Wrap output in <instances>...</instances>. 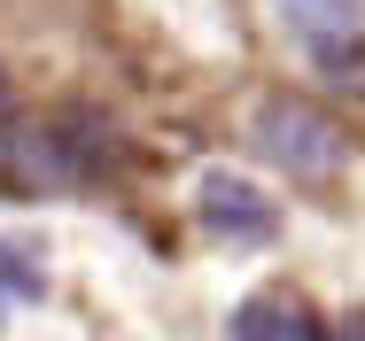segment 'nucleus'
<instances>
[{
	"label": "nucleus",
	"instance_id": "20e7f679",
	"mask_svg": "<svg viewBox=\"0 0 365 341\" xmlns=\"http://www.w3.org/2000/svg\"><path fill=\"white\" fill-rule=\"evenodd\" d=\"M233 341H327V334L295 295H249L233 318Z\"/></svg>",
	"mask_w": 365,
	"mask_h": 341
},
{
	"label": "nucleus",
	"instance_id": "39448f33",
	"mask_svg": "<svg viewBox=\"0 0 365 341\" xmlns=\"http://www.w3.org/2000/svg\"><path fill=\"white\" fill-rule=\"evenodd\" d=\"M39 295H47V264H39V248L0 241V318H8L16 303H39Z\"/></svg>",
	"mask_w": 365,
	"mask_h": 341
},
{
	"label": "nucleus",
	"instance_id": "423d86ee",
	"mask_svg": "<svg viewBox=\"0 0 365 341\" xmlns=\"http://www.w3.org/2000/svg\"><path fill=\"white\" fill-rule=\"evenodd\" d=\"M327 341H365V318H350V326H334Z\"/></svg>",
	"mask_w": 365,
	"mask_h": 341
},
{
	"label": "nucleus",
	"instance_id": "f03ea898",
	"mask_svg": "<svg viewBox=\"0 0 365 341\" xmlns=\"http://www.w3.org/2000/svg\"><path fill=\"white\" fill-rule=\"evenodd\" d=\"M288 39L327 70V78H358L365 70V0H272Z\"/></svg>",
	"mask_w": 365,
	"mask_h": 341
},
{
	"label": "nucleus",
	"instance_id": "f257e3e1",
	"mask_svg": "<svg viewBox=\"0 0 365 341\" xmlns=\"http://www.w3.org/2000/svg\"><path fill=\"white\" fill-rule=\"evenodd\" d=\"M249 140H257V155H272V171H288V179H303V187H327V179L350 163V140H342V125H334L327 109L295 101V93L257 101Z\"/></svg>",
	"mask_w": 365,
	"mask_h": 341
},
{
	"label": "nucleus",
	"instance_id": "7ed1b4c3",
	"mask_svg": "<svg viewBox=\"0 0 365 341\" xmlns=\"http://www.w3.org/2000/svg\"><path fill=\"white\" fill-rule=\"evenodd\" d=\"M195 209H202V225L225 233V241H280V202H272L257 179H241V171H202Z\"/></svg>",
	"mask_w": 365,
	"mask_h": 341
},
{
	"label": "nucleus",
	"instance_id": "0eeeda50",
	"mask_svg": "<svg viewBox=\"0 0 365 341\" xmlns=\"http://www.w3.org/2000/svg\"><path fill=\"white\" fill-rule=\"evenodd\" d=\"M0 109H8V70H0Z\"/></svg>",
	"mask_w": 365,
	"mask_h": 341
}]
</instances>
